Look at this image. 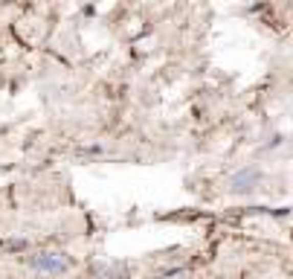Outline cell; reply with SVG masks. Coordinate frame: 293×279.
<instances>
[{
	"mask_svg": "<svg viewBox=\"0 0 293 279\" xmlns=\"http://www.w3.org/2000/svg\"><path fill=\"white\" fill-rule=\"evenodd\" d=\"M35 268L38 270H47V273H58V270H64L67 265H64L58 256H41V259H35Z\"/></svg>",
	"mask_w": 293,
	"mask_h": 279,
	"instance_id": "cell-1",
	"label": "cell"
}]
</instances>
